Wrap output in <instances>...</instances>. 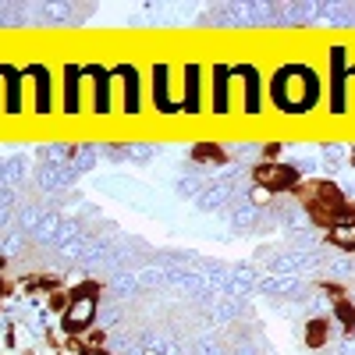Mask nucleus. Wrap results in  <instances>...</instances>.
Returning <instances> with one entry per match:
<instances>
[{
	"label": "nucleus",
	"mask_w": 355,
	"mask_h": 355,
	"mask_svg": "<svg viewBox=\"0 0 355 355\" xmlns=\"http://www.w3.org/2000/svg\"><path fill=\"white\" fill-rule=\"evenodd\" d=\"M352 78H355V64H352V68H348V82H352Z\"/></svg>",
	"instance_id": "20"
},
{
	"label": "nucleus",
	"mask_w": 355,
	"mask_h": 355,
	"mask_svg": "<svg viewBox=\"0 0 355 355\" xmlns=\"http://www.w3.org/2000/svg\"><path fill=\"white\" fill-rule=\"evenodd\" d=\"M202 64L199 61H185L182 68V114H199L202 110Z\"/></svg>",
	"instance_id": "9"
},
{
	"label": "nucleus",
	"mask_w": 355,
	"mask_h": 355,
	"mask_svg": "<svg viewBox=\"0 0 355 355\" xmlns=\"http://www.w3.org/2000/svg\"><path fill=\"white\" fill-rule=\"evenodd\" d=\"M96 291H100L96 284H89L64 306V327L68 331H85L89 323L96 320Z\"/></svg>",
	"instance_id": "5"
},
{
	"label": "nucleus",
	"mask_w": 355,
	"mask_h": 355,
	"mask_svg": "<svg viewBox=\"0 0 355 355\" xmlns=\"http://www.w3.org/2000/svg\"><path fill=\"white\" fill-rule=\"evenodd\" d=\"M327 61H331V78H327V93H331V114H345L348 107V46L334 43L327 50Z\"/></svg>",
	"instance_id": "2"
},
{
	"label": "nucleus",
	"mask_w": 355,
	"mask_h": 355,
	"mask_svg": "<svg viewBox=\"0 0 355 355\" xmlns=\"http://www.w3.org/2000/svg\"><path fill=\"white\" fill-rule=\"evenodd\" d=\"M231 64L227 61H214L210 64V107L214 114H227L231 110Z\"/></svg>",
	"instance_id": "11"
},
{
	"label": "nucleus",
	"mask_w": 355,
	"mask_h": 355,
	"mask_svg": "<svg viewBox=\"0 0 355 355\" xmlns=\"http://www.w3.org/2000/svg\"><path fill=\"white\" fill-rule=\"evenodd\" d=\"M252 199H256V202H266V199H270V189L256 185V189H252Z\"/></svg>",
	"instance_id": "17"
},
{
	"label": "nucleus",
	"mask_w": 355,
	"mask_h": 355,
	"mask_svg": "<svg viewBox=\"0 0 355 355\" xmlns=\"http://www.w3.org/2000/svg\"><path fill=\"white\" fill-rule=\"evenodd\" d=\"M0 82H4V114H21V89H25L21 68L4 61L0 64Z\"/></svg>",
	"instance_id": "13"
},
{
	"label": "nucleus",
	"mask_w": 355,
	"mask_h": 355,
	"mask_svg": "<svg viewBox=\"0 0 355 355\" xmlns=\"http://www.w3.org/2000/svg\"><path fill=\"white\" fill-rule=\"evenodd\" d=\"M61 75H64V82H61V89H64V96H61V110H64V114H78V110H82V82H85L82 64L68 61V64L61 68Z\"/></svg>",
	"instance_id": "12"
},
{
	"label": "nucleus",
	"mask_w": 355,
	"mask_h": 355,
	"mask_svg": "<svg viewBox=\"0 0 355 355\" xmlns=\"http://www.w3.org/2000/svg\"><path fill=\"white\" fill-rule=\"evenodd\" d=\"M327 239H331L338 249H355V210H348L338 224L327 227Z\"/></svg>",
	"instance_id": "14"
},
{
	"label": "nucleus",
	"mask_w": 355,
	"mask_h": 355,
	"mask_svg": "<svg viewBox=\"0 0 355 355\" xmlns=\"http://www.w3.org/2000/svg\"><path fill=\"white\" fill-rule=\"evenodd\" d=\"M8 291V284H4V277H0V295H4Z\"/></svg>",
	"instance_id": "19"
},
{
	"label": "nucleus",
	"mask_w": 355,
	"mask_h": 355,
	"mask_svg": "<svg viewBox=\"0 0 355 355\" xmlns=\"http://www.w3.org/2000/svg\"><path fill=\"white\" fill-rule=\"evenodd\" d=\"M309 345H323V323H309Z\"/></svg>",
	"instance_id": "16"
},
{
	"label": "nucleus",
	"mask_w": 355,
	"mask_h": 355,
	"mask_svg": "<svg viewBox=\"0 0 355 355\" xmlns=\"http://www.w3.org/2000/svg\"><path fill=\"white\" fill-rule=\"evenodd\" d=\"M252 178H256V185L270 189V192H277V189H295V185H299V171L288 167V164H277V160L256 164Z\"/></svg>",
	"instance_id": "8"
},
{
	"label": "nucleus",
	"mask_w": 355,
	"mask_h": 355,
	"mask_svg": "<svg viewBox=\"0 0 355 355\" xmlns=\"http://www.w3.org/2000/svg\"><path fill=\"white\" fill-rule=\"evenodd\" d=\"M82 75L93 82V110L96 114H110V82H114L110 68L100 64V61H85L82 64Z\"/></svg>",
	"instance_id": "10"
},
{
	"label": "nucleus",
	"mask_w": 355,
	"mask_h": 355,
	"mask_svg": "<svg viewBox=\"0 0 355 355\" xmlns=\"http://www.w3.org/2000/svg\"><path fill=\"white\" fill-rule=\"evenodd\" d=\"M150 100H153L157 114H182V100L171 96V64L167 61H153V68H150Z\"/></svg>",
	"instance_id": "3"
},
{
	"label": "nucleus",
	"mask_w": 355,
	"mask_h": 355,
	"mask_svg": "<svg viewBox=\"0 0 355 355\" xmlns=\"http://www.w3.org/2000/svg\"><path fill=\"white\" fill-rule=\"evenodd\" d=\"M82 355H107V352H100V348H82Z\"/></svg>",
	"instance_id": "18"
},
{
	"label": "nucleus",
	"mask_w": 355,
	"mask_h": 355,
	"mask_svg": "<svg viewBox=\"0 0 355 355\" xmlns=\"http://www.w3.org/2000/svg\"><path fill=\"white\" fill-rule=\"evenodd\" d=\"M231 75L242 78V85H245V114L256 117V114L263 110V89H266L259 68H256L252 61H234V64H231Z\"/></svg>",
	"instance_id": "6"
},
{
	"label": "nucleus",
	"mask_w": 355,
	"mask_h": 355,
	"mask_svg": "<svg viewBox=\"0 0 355 355\" xmlns=\"http://www.w3.org/2000/svg\"><path fill=\"white\" fill-rule=\"evenodd\" d=\"M110 75L125 82V85H121V107H125L128 117H135L139 107H142V71H139L132 61H117V64L110 68Z\"/></svg>",
	"instance_id": "4"
},
{
	"label": "nucleus",
	"mask_w": 355,
	"mask_h": 355,
	"mask_svg": "<svg viewBox=\"0 0 355 355\" xmlns=\"http://www.w3.org/2000/svg\"><path fill=\"white\" fill-rule=\"evenodd\" d=\"M323 78L313 64L306 61H288L281 64L270 82H266V93H270V103L281 110V114H309L320 107L323 100Z\"/></svg>",
	"instance_id": "1"
},
{
	"label": "nucleus",
	"mask_w": 355,
	"mask_h": 355,
	"mask_svg": "<svg viewBox=\"0 0 355 355\" xmlns=\"http://www.w3.org/2000/svg\"><path fill=\"white\" fill-rule=\"evenodd\" d=\"M21 75L33 78V93H36L33 110H36V114H50V110H53V71H50L43 61H33V64L21 68Z\"/></svg>",
	"instance_id": "7"
},
{
	"label": "nucleus",
	"mask_w": 355,
	"mask_h": 355,
	"mask_svg": "<svg viewBox=\"0 0 355 355\" xmlns=\"http://www.w3.org/2000/svg\"><path fill=\"white\" fill-rule=\"evenodd\" d=\"M192 157L196 160H224V153L217 150V146H210V142H199L196 150H192Z\"/></svg>",
	"instance_id": "15"
}]
</instances>
